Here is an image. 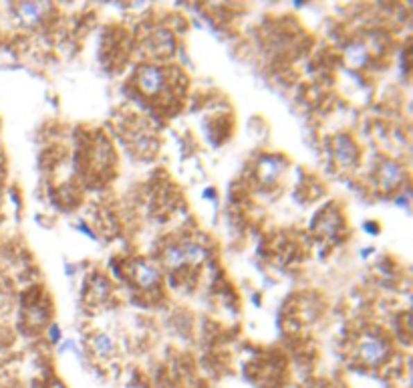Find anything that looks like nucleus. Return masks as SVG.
I'll return each mask as SVG.
<instances>
[{
	"mask_svg": "<svg viewBox=\"0 0 413 388\" xmlns=\"http://www.w3.org/2000/svg\"><path fill=\"white\" fill-rule=\"evenodd\" d=\"M359 354H361V358H363L367 364H373V366H375V364H379V362L385 360V356H387V346L383 344V340H379V338H375V336H367V338L361 340Z\"/></svg>",
	"mask_w": 413,
	"mask_h": 388,
	"instance_id": "nucleus-1",
	"label": "nucleus"
},
{
	"mask_svg": "<svg viewBox=\"0 0 413 388\" xmlns=\"http://www.w3.org/2000/svg\"><path fill=\"white\" fill-rule=\"evenodd\" d=\"M165 86L164 71L160 67H145L144 71L140 73V87L142 91L147 95H155L160 93Z\"/></svg>",
	"mask_w": 413,
	"mask_h": 388,
	"instance_id": "nucleus-2",
	"label": "nucleus"
},
{
	"mask_svg": "<svg viewBox=\"0 0 413 388\" xmlns=\"http://www.w3.org/2000/svg\"><path fill=\"white\" fill-rule=\"evenodd\" d=\"M47 10V4H41V2H24L17 8V15L22 22L26 24H33L37 22L42 17V13Z\"/></svg>",
	"mask_w": 413,
	"mask_h": 388,
	"instance_id": "nucleus-3",
	"label": "nucleus"
},
{
	"mask_svg": "<svg viewBox=\"0 0 413 388\" xmlns=\"http://www.w3.org/2000/svg\"><path fill=\"white\" fill-rule=\"evenodd\" d=\"M135 277H137L142 287H153L155 281H158V271L147 263H137L135 265Z\"/></svg>",
	"mask_w": 413,
	"mask_h": 388,
	"instance_id": "nucleus-4",
	"label": "nucleus"
},
{
	"mask_svg": "<svg viewBox=\"0 0 413 388\" xmlns=\"http://www.w3.org/2000/svg\"><path fill=\"white\" fill-rule=\"evenodd\" d=\"M379 176H381V182L385 188H391L399 182V176H401V170L395 162H385L381 164V170H379Z\"/></svg>",
	"mask_w": 413,
	"mask_h": 388,
	"instance_id": "nucleus-5",
	"label": "nucleus"
},
{
	"mask_svg": "<svg viewBox=\"0 0 413 388\" xmlns=\"http://www.w3.org/2000/svg\"><path fill=\"white\" fill-rule=\"evenodd\" d=\"M355 156H357V150H355L351 140L349 138H337V158L343 164H351V162H355Z\"/></svg>",
	"mask_w": 413,
	"mask_h": 388,
	"instance_id": "nucleus-6",
	"label": "nucleus"
},
{
	"mask_svg": "<svg viewBox=\"0 0 413 388\" xmlns=\"http://www.w3.org/2000/svg\"><path fill=\"white\" fill-rule=\"evenodd\" d=\"M365 59H367V47H365V45L355 43L347 49V61H349V63L363 65L365 63Z\"/></svg>",
	"mask_w": 413,
	"mask_h": 388,
	"instance_id": "nucleus-7",
	"label": "nucleus"
},
{
	"mask_svg": "<svg viewBox=\"0 0 413 388\" xmlns=\"http://www.w3.org/2000/svg\"><path fill=\"white\" fill-rule=\"evenodd\" d=\"M280 174V164L278 162H274V160H262V164H260V176H262V180H274L276 176Z\"/></svg>",
	"mask_w": 413,
	"mask_h": 388,
	"instance_id": "nucleus-8",
	"label": "nucleus"
},
{
	"mask_svg": "<svg viewBox=\"0 0 413 388\" xmlns=\"http://www.w3.org/2000/svg\"><path fill=\"white\" fill-rule=\"evenodd\" d=\"M182 255H184V261H200L204 257V249L196 243H184L182 247Z\"/></svg>",
	"mask_w": 413,
	"mask_h": 388,
	"instance_id": "nucleus-9",
	"label": "nucleus"
},
{
	"mask_svg": "<svg viewBox=\"0 0 413 388\" xmlns=\"http://www.w3.org/2000/svg\"><path fill=\"white\" fill-rule=\"evenodd\" d=\"M165 263L169 267H180L184 263V255H182V249L180 247H169L165 251Z\"/></svg>",
	"mask_w": 413,
	"mask_h": 388,
	"instance_id": "nucleus-10",
	"label": "nucleus"
},
{
	"mask_svg": "<svg viewBox=\"0 0 413 388\" xmlns=\"http://www.w3.org/2000/svg\"><path fill=\"white\" fill-rule=\"evenodd\" d=\"M93 344H95V348H97V352H99V354H103V356H107V354H109V352L113 350L111 338H109V336H105V334H99V336H95Z\"/></svg>",
	"mask_w": 413,
	"mask_h": 388,
	"instance_id": "nucleus-11",
	"label": "nucleus"
},
{
	"mask_svg": "<svg viewBox=\"0 0 413 388\" xmlns=\"http://www.w3.org/2000/svg\"><path fill=\"white\" fill-rule=\"evenodd\" d=\"M53 388H65V387H62V385H59V382H55V385H53Z\"/></svg>",
	"mask_w": 413,
	"mask_h": 388,
	"instance_id": "nucleus-12",
	"label": "nucleus"
}]
</instances>
